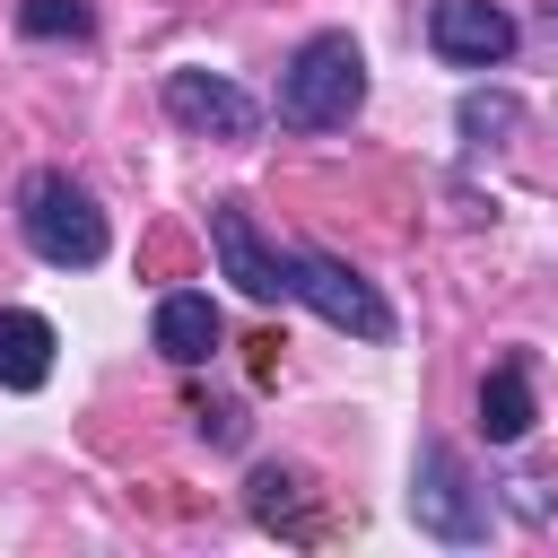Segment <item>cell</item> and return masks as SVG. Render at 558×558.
Wrapping results in <instances>:
<instances>
[{
  "label": "cell",
  "mask_w": 558,
  "mask_h": 558,
  "mask_svg": "<svg viewBox=\"0 0 558 558\" xmlns=\"http://www.w3.org/2000/svg\"><path fill=\"white\" fill-rule=\"evenodd\" d=\"M366 105V61L349 35H305L296 61L279 70V122L288 131H340Z\"/></svg>",
  "instance_id": "obj_1"
},
{
  "label": "cell",
  "mask_w": 558,
  "mask_h": 558,
  "mask_svg": "<svg viewBox=\"0 0 558 558\" xmlns=\"http://www.w3.org/2000/svg\"><path fill=\"white\" fill-rule=\"evenodd\" d=\"M17 227H26V244L52 262V270H87V262H105V209L61 174V166H44V174H26V192H17Z\"/></svg>",
  "instance_id": "obj_2"
},
{
  "label": "cell",
  "mask_w": 558,
  "mask_h": 558,
  "mask_svg": "<svg viewBox=\"0 0 558 558\" xmlns=\"http://www.w3.org/2000/svg\"><path fill=\"white\" fill-rule=\"evenodd\" d=\"M410 514H418V532H436V541H453V549H471V541L497 532V497L471 480V462H462L445 436H427L418 462H410Z\"/></svg>",
  "instance_id": "obj_3"
},
{
  "label": "cell",
  "mask_w": 558,
  "mask_h": 558,
  "mask_svg": "<svg viewBox=\"0 0 558 558\" xmlns=\"http://www.w3.org/2000/svg\"><path fill=\"white\" fill-rule=\"evenodd\" d=\"M288 296L314 305L331 331H357V340H392V305L375 296V279H357L340 253H288Z\"/></svg>",
  "instance_id": "obj_4"
},
{
  "label": "cell",
  "mask_w": 558,
  "mask_h": 558,
  "mask_svg": "<svg viewBox=\"0 0 558 558\" xmlns=\"http://www.w3.org/2000/svg\"><path fill=\"white\" fill-rule=\"evenodd\" d=\"M427 44H436V61H453V70H497V61L514 52V17H506L497 0H436V9H427Z\"/></svg>",
  "instance_id": "obj_5"
},
{
  "label": "cell",
  "mask_w": 558,
  "mask_h": 558,
  "mask_svg": "<svg viewBox=\"0 0 558 558\" xmlns=\"http://www.w3.org/2000/svg\"><path fill=\"white\" fill-rule=\"evenodd\" d=\"M209 244H218L227 279H235L253 305H279V296H288V253H270V244H262V227H253V209H244V201H218V209H209Z\"/></svg>",
  "instance_id": "obj_6"
},
{
  "label": "cell",
  "mask_w": 558,
  "mask_h": 558,
  "mask_svg": "<svg viewBox=\"0 0 558 558\" xmlns=\"http://www.w3.org/2000/svg\"><path fill=\"white\" fill-rule=\"evenodd\" d=\"M166 113L183 131H209V140H253V122H262V105L235 78H209V70H166Z\"/></svg>",
  "instance_id": "obj_7"
},
{
  "label": "cell",
  "mask_w": 558,
  "mask_h": 558,
  "mask_svg": "<svg viewBox=\"0 0 558 558\" xmlns=\"http://www.w3.org/2000/svg\"><path fill=\"white\" fill-rule=\"evenodd\" d=\"M305 471H288V462H262L253 480H244V514L262 523V532H288V541H323L331 523L323 514H305Z\"/></svg>",
  "instance_id": "obj_8"
},
{
  "label": "cell",
  "mask_w": 558,
  "mask_h": 558,
  "mask_svg": "<svg viewBox=\"0 0 558 558\" xmlns=\"http://www.w3.org/2000/svg\"><path fill=\"white\" fill-rule=\"evenodd\" d=\"M0 384L9 392H44L52 384V323L26 305H0Z\"/></svg>",
  "instance_id": "obj_9"
},
{
  "label": "cell",
  "mask_w": 558,
  "mask_h": 558,
  "mask_svg": "<svg viewBox=\"0 0 558 558\" xmlns=\"http://www.w3.org/2000/svg\"><path fill=\"white\" fill-rule=\"evenodd\" d=\"M218 305L201 296V288H174V296H157V349L174 357V366H201L209 349H218Z\"/></svg>",
  "instance_id": "obj_10"
},
{
  "label": "cell",
  "mask_w": 558,
  "mask_h": 558,
  "mask_svg": "<svg viewBox=\"0 0 558 558\" xmlns=\"http://www.w3.org/2000/svg\"><path fill=\"white\" fill-rule=\"evenodd\" d=\"M532 418H541V410H532V375H523V366H497V375L480 384V436H488V445H523Z\"/></svg>",
  "instance_id": "obj_11"
},
{
  "label": "cell",
  "mask_w": 558,
  "mask_h": 558,
  "mask_svg": "<svg viewBox=\"0 0 558 558\" xmlns=\"http://www.w3.org/2000/svg\"><path fill=\"white\" fill-rule=\"evenodd\" d=\"M514 122H523V105H514L506 87H471V96H462V131H471V140H497V131H514Z\"/></svg>",
  "instance_id": "obj_12"
},
{
  "label": "cell",
  "mask_w": 558,
  "mask_h": 558,
  "mask_svg": "<svg viewBox=\"0 0 558 558\" xmlns=\"http://www.w3.org/2000/svg\"><path fill=\"white\" fill-rule=\"evenodd\" d=\"M17 26L26 35H87V0H17Z\"/></svg>",
  "instance_id": "obj_13"
}]
</instances>
